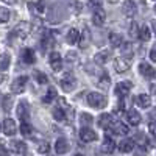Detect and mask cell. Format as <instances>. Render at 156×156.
Wrapping results in <instances>:
<instances>
[{
	"mask_svg": "<svg viewBox=\"0 0 156 156\" xmlns=\"http://www.w3.org/2000/svg\"><path fill=\"white\" fill-rule=\"evenodd\" d=\"M136 147V142L133 139H125V140H120V144H119V150L122 153H129V151H133Z\"/></svg>",
	"mask_w": 156,
	"mask_h": 156,
	"instance_id": "obj_19",
	"label": "cell"
},
{
	"mask_svg": "<svg viewBox=\"0 0 156 156\" xmlns=\"http://www.w3.org/2000/svg\"><path fill=\"white\" fill-rule=\"evenodd\" d=\"M105 20H106V12H105V9H103L101 6H100V8H95V9H94V14H92V22L100 27V25L105 23Z\"/></svg>",
	"mask_w": 156,
	"mask_h": 156,
	"instance_id": "obj_14",
	"label": "cell"
},
{
	"mask_svg": "<svg viewBox=\"0 0 156 156\" xmlns=\"http://www.w3.org/2000/svg\"><path fill=\"white\" fill-rule=\"evenodd\" d=\"M69 150H70V144H69L67 139L59 137V139L55 142V151H56L58 154H64V153H67Z\"/></svg>",
	"mask_w": 156,
	"mask_h": 156,
	"instance_id": "obj_13",
	"label": "cell"
},
{
	"mask_svg": "<svg viewBox=\"0 0 156 156\" xmlns=\"http://www.w3.org/2000/svg\"><path fill=\"white\" fill-rule=\"evenodd\" d=\"M137 140H139V147H140L142 150H147V147H148L147 137H145L144 134H137Z\"/></svg>",
	"mask_w": 156,
	"mask_h": 156,
	"instance_id": "obj_40",
	"label": "cell"
},
{
	"mask_svg": "<svg viewBox=\"0 0 156 156\" xmlns=\"http://www.w3.org/2000/svg\"><path fill=\"white\" fill-rule=\"evenodd\" d=\"M2 129H3V133L6 136H14L16 131H17V126H16V122L12 120V119H5L3 120V125H2Z\"/></svg>",
	"mask_w": 156,
	"mask_h": 156,
	"instance_id": "obj_11",
	"label": "cell"
},
{
	"mask_svg": "<svg viewBox=\"0 0 156 156\" xmlns=\"http://www.w3.org/2000/svg\"><path fill=\"white\" fill-rule=\"evenodd\" d=\"M55 98H56V90H55L53 87H50L48 92H47V95H45L42 100H44V103H50V101H53Z\"/></svg>",
	"mask_w": 156,
	"mask_h": 156,
	"instance_id": "obj_35",
	"label": "cell"
},
{
	"mask_svg": "<svg viewBox=\"0 0 156 156\" xmlns=\"http://www.w3.org/2000/svg\"><path fill=\"white\" fill-rule=\"evenodd\" d=\"M48 61H50L51 69H53L55 72H59L62 69V58H61V55L58 53V51H51Z\"/></svg>",
	"mask_w": 156,
	"mask_h": 156,
	"instance_id": "obj_9",
	"label": "cell"
},
{
	"mask_svg": "<svg viewBox=\"0 0 156 156\" xmlns=\"http://www.w3.org/2000/svg\"><path fill=\"white\" fill-rule=\"evenodd\" d=\"M80 37H81V33L80 31H78L76 28H70L69 33H67V42L70 45H75V44L80 42Z\"/></svg>",
	"mask_w": 156,
	"mask_h": 156,
	"instance_id": "obj_22",
	"label": "cell"
},
{
	"mask_svg": "<svg viewBox=\"0 0 156 156\" xmlns=\"http://www.w3.org/2000/svg\"><path fill=\"white\" fill-rule=\"evenodd\" d=\"M20 133H22L23 136H30V134L33 133L31 125H30L28 122H22V123H20Z\"/></svg>",
	"mask_w": 156,
	"mask_h": 156,
	"instance_id": "obj_34",
	"label": "cell"
},
{
	"mask_svg": "<svg viewBox=\"0 0 156 156\" xmlns=\"http://www.w3.org/2000/svg\"><path fill=\"white\" fill-rule=\"evenodd\" d=\"M150 59H151L153 62H156V45H153V48H151V51H150Z\"/></svg>",
	"mask_w": 156,
	"mask_h": 156,
	"instance_id": "obj_46",
	"label": "cell"
},
{
	"mask_svg": "<svg viewBox=\"0 0 156 156\" xmlns=\"http://www.w3.org/2000/svg\"><path fill=\"white\" fill-rule=\"evenodd\" d=\"M27 81H28V78L27 76H17L14 81L11 83V90L14 94H20L25 90V87H27Z\"/></svg>",
	"mask_w": 156,
	"mask_h": 156,
	"instance_id": "obj_6",
	"label": "cell"
},
{
	"mask_svg": "<svg viewBox=\"0 0 156 156\" xmlns=\"http://www.w3.org/2000/svg\"><path fill=\"white\" fill-rule=\"evenodd\" d=\"M114 69H115V72H119V73H125L129 69V59L125 58V56L115 58L114 59Z\"/></svg>",
	"mask_w": 156,
	"mask_h": 156,
	"instance_id": "obj_8",
	"label": "cell"
},
{
	"mask_svg": "<svg viewBox=\"0 0 156 156\" xmlns=\"http://www.w3.org/2000/svg\"><path fill=\"white\" fill-rule=\"evenodd\" d=\"M30 11L34 14H44L45 12V2L44 0H39L37 3H30Z\"/></svg>",
	"mask_w": 156,
	"mask_h": 156,
	"instance_id": "obj_26",
	"label": "cell"
},
{
	"mask_svg": "<svg viewBox=\"0 0 156 156\" xmlns=\"http://www.w3.org/2000/svg\"><path fill=\"white\" fill-rule=\"evenodd\" d=\"M11 64V58L8 53H0V70H6Z\"/></svg>",
	"mask_w": 156,
	"mask_h": 156,
	"instance_id": "obj_31",
	"label": "cell"
},
{
	"mask_svg": "<svg viewBox=\"0 0 156 156\" xmlns=\"http://www.w3.org/2000/svg\"><path fill=\"white\" fill-rule=\"evenodd\" d=\"M17 117L22 122H27L28 117H30V109H28V103L22 100L19 105H17Z\"/></svg>",
	"mask_w": 156,
	"mask_h": 156,
	"instance_id": "obj_10",
	"label": "cell"
},
{
	"mask_svg": "<svg viewBox=\"0 0 156 156\" xmlns=\"http://www.w3.org/2000/svg\"><path fill=\"white\" fill-rule=\"evenodd\" d=\"M22 61H23L25 64H33V62H36L34 51H33L31 48H25V50L22 51Z\"/></svg>",
	"mask_w": 156,
	"mask_h": 156,
	"instance_id": "obj_24",
	"label": "cell"
},
{
	"mask_svg": "<svg viewBox=\"0 0 156 156\" xmlns=\"http://www.w3.org/2000/svg\"><path fill=\"white\" fill-rule=\"evenodd\" d=\"M0 129H2V123H0Z\"/></svg>",
	"mask_w": 156,
	"mask_h": 156,
	"instance_id": "obj_53",
	"label": "cell"
},
{
	"mask_svg": "<svg viewBox=\"0 0 156 156\" xmlns=\"http://www.w3.org/2000/svg\"><path fill=\"white\" fill-rule=\"evenodd\" d=\"M48 150H50V145H48L47 140H42V142H39V144H37V151L39 153L45 154V153H48Z\"/></svg>",
	"mask_w": 156,
	"mask_h": 156,
	"instance_id": "obj_38",
	"label": "cell"
},
{
	"mask_svg": "<svg viewBox=\"0 0 156 156\" xmlns=\"http://www.w3.org/2000/svg\"><path fill=\"white\" fill-rule=\"evenodd\" d=\"M37 81L42 83V84H45V83H47V76H45L44 73H37Z\"/></svg>",
	"mask_w": 156,
	"mask_h": 156,
	"instance_id": "obj_45",
	"label": "cell"
},
{
	"mask_svg": "<svg viewBox=\"0 0 156 156\" xmlns=\"http://www.w3.org/2000/svg\"><path fill=\"white\" fill-rule=\"evenodd\" d=\"M139 72H140V75H144L145 78H153L156 75L154 69L150 66V64H147V62H140L139 64Z\"/></svg>",
	"mask_w": 156,
	"mask_h": 156,
	"instance_id": "obj_18",
	"label": "cell"
},
{
	"mask_svg": "<svg viewBox=\"0 0 156 156\" xmlns=\"http://www.w3.org/2000/svg\"><path fill=\"white\" fill-rule=\"evenodd\" d=\"M109 42H111L112 47H120L123 44V39L119 33H111L109 34Z\"/></svg>",
	"mask_w": 156,
	"mask_h": 156,
	"instance_id": "obj_30",
	"label": "cell"
},
{
	"mask_svg": "<svg viewBox=\"0 0 156 156\" xmlns=\"http://www.w3.org/2000/svg\"><path fill=\"white\" fill-rule=\"evenodd\" d=\"M129 36L131 37H139V30H137L136 22H133L131 25H129Z\"/></svg>",
	"mask_w": 156,
	"mask_h": 156,
	"instance_id": "obj_41",
	"label": "cell"
},
{
	"mask_svg": "<svg viewBox=\"0 0 156 156\" xmlns=\"http://www.w3.org/2000/svg\"><path fill=\"white\" fill-rule=\"evenodd\" d=\"M3 80H5V75H3V73H0V84L3 83Z\"/></svg>",
	"mask_w": 156,
	"mask_h": 156,
	"instance_id": "obj_49",
	"label": "cell"
},
{
	"mask_svg": "<svg viewBox=\"0 0 156 156\" xmlns=\"http://www.w3.org/2000/svg\"><path fill=\"white\" fill-rule=\"evenodd\" d=\"M109 58H111V51H109V50H103V51H98V53L94 56L95 62H98V64H106Z\"/></svg>",
	"mask_w": 156,
	"mask_h": 156,
	"instance_id": "obj_27",
	"label": "cell"
},
{
	"mask_svg": "<svg viewBox=\"0 0 156 156\" xmlns=\"http://www.w3.org/2000/svg\"><path fill=\"white\" fill-rule=\"evenodd\" d=\"M108 2H109V3H117L119 0H108Z\"/></svg>",
	"mask_w": 156,
	"mask_h": 156,
	"instance_id": "obj_50",
	"label": "cell"
},
{
	"mask_svg": "<svg viewBox=\"0 0 156 156\" xmlns=\"http://www.w3.org/2000/svg\"><path fill=\"white\" fill-rule=\"evenodd\" d=\"M114 122H115V120H112V115H111V114H101V115L98 117V125H100L103 129H111V126H112Z\"/></svg>",
	"mask_w": 156,
	"mask_h": 156,
	"instance_id": "obj_16",
	"label": "cell"
},
{
	"mask_svg": "<svg viewBox=\"0 0 156 156\" xmlns=\"http://www.w3.org/2000/svg\"><path fill=\"white\" fill-rule=\"evenodd\" d=\"M126 120H128V123H129V125L137 126V125L140 123V115H139V112H137V111L129 109V111L126 112Z\"/></svg>",
	"mask_w": 156,
	"mask_h": 156,
	"instance_id": "obj_20",
	"label": "cell"
},
{
	"mask_svg": "<svg viewBox=\"0 0 156 156\" xmlns=\"http://www.w3.org/2000/svg\"><path fill=\"white\" fill-rule=\"evenodd\" d=\"M150 117H151V119H153V120L156 122V108H154V109H153V111L150 112Z\"/></svg>",
	"mask_w": 156,
	"mask_h": 156,
	"instance_id": "obj_47",
	"label": "cell"
},
{
	"mask_svg": "<svg viewBox=\"0 0 156 156\" xmlns=\"http://www.w3.org/2000/svg\"><path fill=\"white\" fill-rule=\"evenodd\" d=\"M150 37H151V31L148 28V25H142V27L139 28V39L147 42V41H150Z\"/></svg>",
	"mask_w": 156,
	"mask_h": 156,
	"instance_id": "obj_28",
	"label": "cell"
},
{
	"mask_svg": "<svg viewBox=\"0 0 156 156\" xmlns=\"http://www.w3.org/2000/svg\"><path fill=\"white\" fill-rule=\"evenodd\" d=\"M136 103H137V106L139 108H150V105H151V98H150V95H147V94H139L137 97H136Z\"/></svg>",
	"mask_w": 156,
	"mask_h": 156,
	"instance_id": "obj_21",
	"label": "cell"
},
{
	"mask_svg": "<svg viewBox=\"0 0 156 156\" xmlns=\"http://www.w3.org/2000/svg\"><path fill=\"white\" fill-rule=\"evenodd\" d=\"M87 103L92 108L101 109L108 105V98H106V95H103L100 92H89L87 94Z\"/></svg>",
	"mask_w": 156,
	"mask_h": 156,
	"instance_id": "obj_1",
	"label": "cell"
},
{
	"mask_svg": "<svg viewBox=\"0 0 156 156\" xmlns=\"http://www.w3.org/2000/svg\"><path fill=\"white\" fill-rule=\"evenodd\" d=\"M131 87H133V84L129 81H120L119 84H117V87H115V94L119 95L120 98H123V97H126L129 94Z\"/></svg>",
	"mask_w": 156,
	"mask_h": 156,
	"instance_id": "obj_12",
	"label": "cell"
},
{
	"mask_svg": "<svg viewBox=\"0 0 156 156\" xmlns=\"http://www.w3.org/2000/svg\"><path fill=\"white\" fill-rule=\"evenodd\" d=\"M114 148H115V144H114V140L106 134L105 136V139H103V144H101V150L105 151V153H112L114 151Z\"/></svg>",
	"mask_w": 156,
	"mask_h": 156,
	"instance_id": "obj_25",
	"label": "cell"
},
{
	"mask_svg": "<svg viewBox=\"0 0 156 156\" xmlns=\"http://www.w3.org/2000/svg\"><path fill=\"white\" fill-rule=\"evenodd\" d=\"M154 12H156V5H154Z\"/></svg>",
	"mask_w": 156,
	"mask_h": 156,
	"instance_id": "obj_52",
	"label": "cell"
},
{
	"mask_svg": "<svg viewBox=\"0 0 156 156\" xmlns=\"http://www.w3.org/2000/svg\"><path fill=\"white\" fill-rule=\"evenodd\" d=\"M75 156H84V154H80V153H78V154H75Z\"/></svg>",
	"mask_w": 156,
	"mask_h": 156,
	"instance_id": "obj_51",
	"label": "cell"
},
{
	"mask_svg": "<svg viewBox=\"0 0 156 156\" xmlns=\"http://www.w3.org/2000/svg\"><path fill=\"white\" fill-rule=\"evenodd\" d=\"M12 108V95H5L2 100V109L5 112H9Z\"/></svg>",
	"mask_w": 156,
	"mask_h": 156,
	"instance_id": "obj_32",
	"label": "cell"
},
{
	"mask_svg": "<svg viewBox=\"0 0 156 156\" xmlns=\"http://www.w3.org/2000/svg\"><path fill=\"white\" fill-rule=\"evenodd\" d=\"M59 84H61L64 92H72V90L76 87V78H75L73 73H66V75L61 78Z\"/></svg>",
	"mask_w": 156,
	"mask_h": 156,
	"instance_id": "obj_3",
	"label": "cell"
},
{
	"mask_svg": "<svg viewBox=\"0 0 156 156\" xmlns=\"http://www.w3.org/2000/svg\"><path fill=\"white\" fill-rule=\"evenodd\" d=\"M111 131L117 136H126L128 134V126L122 122H114L111 126Z\"/></svg>",
	"mask_w": 156,
	"mask_h": 156,
	"instance_id": "obj_17",
	"label": "cell"
},
{
	"mask_svg": "<svg viewBox=\"0 0 156 156\" xmlns=\"http://www.w3.org/2000/svg\"><path fill=\"white\" fill-rule=\"evenodd\" d=\"M66 61H67V64H69L70 67L78 66V64H80V58H78V53H76V51H69L67 56H66Z\"/></svg>",
	"mask_w": 156,
	"mask_h": 156,
	"instance_id": "obj_29",
	"label": "cell"
},
{
	"mask_svg": "<svg viewBox=\"0 0 156 156\" xmlns=\"http://www.w3.org/2000/svg\"><path fill=\"white\" fill-rule=\"evenodd\" d=\"M80 139L83 142H94V140H97V133L90 126H81V129H80Z\"/></svg>",
	"mask_w": 156,
	"mask_h": 156,
	"instance_id": "obj_7",
	"label": "cell"
},
{
	"mask_svg": "<svg viewBox=\"0 0 156 156\" xmlns=\"http://www.w3.org/2000/svg\"><path fill=\"white\" fill-rule=\"evenodd\" d=\"M0 156H9V151L3 144H0Z\"/></svg>",
	"mask_w": 156,
	"mask_h": 156,
	"instance_id": "obj_42",
	"label": "cell"
},
{
	"mask_svg": "<svg viewBox=\"0 0 156 156\" xmlns=\"http://www.w3.org/2000/svg\"><path fill=\"white\" fill-rule=\"evenodd\" d=\"M136 3L133 2V0H126V2L122 5V12L126 16V17H133L136 14Z\"/></svg>",
	"mask_w": 156,
	"mask_h": 156,
	"instance_id": "obj_15",
	"label": "cell"
},
{
	"mask_svg": "<svg viewBox=\"0 0 156 156\" xmlns=\"http://www.w3.org/2000/svg\"><path fill=\"white\" fill-rule=\"evenodd\" d=\"M30 33V25L27 22H20L17 27L11 31V37H17V39H23V37H27Z\"/></svg>",
	"mask_w": 156,
	"mask_h": 156,
	"instance_id": "obj_4",
	"label": "cell"
},
{
	"mask_svg": "<svg viewBox=\"0 0 156 156\" xmlns=\"http://www.w3.org/2000/svg\"><path fill=\"white\" fill-rule=\"evenodd\" d=\"M53 45H55V33L50 31V30H45L42 33V37H41V47H42V50L51 48Z\"/></svg>",
	"mask_w": 156,
	"mask_h": 156,
	"instance_id": "obj_5",
	"label": "cell"
},
{
	"mask_svg": "<svg viewBox=\"0 0 156 156\" xmlns=\"http://www.w3.org/2000/svg\"><path fill=\"white\" fill-rule=\"evenodd\" d=\"M69 114L72 115V109L64 101H61V105L53 108V117H55V120H58V122H66Z\"/></svg>",
	"mask_w": 156,
	"mask_h": 156,
	"instance_id": "obj_2",
	"label": "cell"
},
{
	"mask_svg": "<svg viewBox=\"0 0 156 156\" xmlns=\"http://www.w3.org/2000/svg\"><path fill=\"white\" fill-rule=\"evenodd\" d=\"M98 86H100L101 89H108V87H109V76H108L106 73L101 75V78L98 80Z\"/></svg>",
	"mask_w": 156,
	"mask_h": 156,
	"instance_id": "obj_36",
	"label": "cell"
},
{
	"mask_svg": "<svg viewBox=\"0 0 156 156\" xmlns=\"http://www.w3.org/2000/svg\"><path fill=\"white\" fill-rule=\"evenodd\" d=\"M11 17V12L8 8H3V6H0V23H5L8 22Z\"/></svg>",
	"mask_w": 156,
	"mask_h": 156,
	"instance_id": "obj_33",
	"label": "cell"
},
{
	"mask_svg": "<svg viewBox=\"0 0 156 156\" xmlns=\"http://www.w3.org/2000/svg\"><path fill=\"white\" fill-rule=\"evenodd\" d=\"M9 147H11L12 151L17 153V154H23L25 151H27V145H25L22 140H12L9 144Z\"/></svg>",
	"mask_w": 156,
	"mask_h": 156,
	"instance_id": "obj_23",
	"label": "cell"
},
{
	"mask_svg": "<svg viewBox=\"0 0 156 156\" xmlns=\"http://www.w3.org/2000/svg\"><path fill=\"white\" fill-rule=\"evenodd\" d=\"M81 126H89L90 123L94 122V119H92V115H89V114H81Z\"/></svg>",
	"mask_w": 156,
	"mask_h": 156,
	"instance_id": "obj_39",
	"label": "cell"
},
{
	"mask_svg": "<svg viewBox=\"0 0 156 156\" xmlns=\"http://www.w3.org/2000/svg\"><path fill=\"white\" fill-rule=\"evenodd\" d=\"M87 2L90 3V6H94V8H100L101 6V0H87Z\"/></svg>",
	"mask_w": 156,
	"mask_h": 156,
	"instance_id": "obj_44",
	"label": "cell"
},
{
	"mask_svg": "<svg viewBox=\"0 0 156 156\" xmlns=\"http://www.w3.org/2000/svg\"><path fill=\"white\" fill-rule=\"evenodd\" d=\"M120 47H122V53H123L125 58H128V56L133 55V45H131V44H122Z\"/></svg>",
	"mask_w": 156,
	"mask_h": 156,
	"instance_id": "obj_37",
	"label": "cell"
},
{
	"mask_svg": "<svg viewBox=\"0 0 156 156\" xmlns=\"http://www.w3.org/2000/svg\"><path fill=\"white\" fill-rule=\"evenodd\" d=\"M151 27H153V31H154V34H156V20L151 22Z\"/></svg>",
	"mask_w": 156,
	"mask_h": 156,
	"instance_id": "obj_48",
	"label": "cell"
},
{
	"mask_svg": "<svg viewBox=\"0 0 156 156\" xmlns=\"http://www.w3.org/2000/svg\"><path fill=\"white\" fill-rule=\"evenodd\" d=\"M148 131H150V133L156 137V122H151V123L148 125Z\"/></svg>",
	"mask_w": 156,
	"mask_h": 156,
	"instance_id": "obj_43",
	"label": "cell"
}]
</instances>
